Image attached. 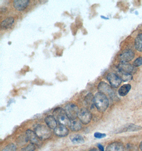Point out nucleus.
Instances as JSON below:
<instances>
[{"instance_id": "nucleus-26", "label": "nucleus", "mask_w": 142, "mask_h": 151, "mask_svg": "<svg viewBox=\"0 0 142 151\" xmlns=\"http://www.w3.org/2000/svg\"><path fill=\"white\" fill-rule=\"evenodd\" d=\"M106 136V134H102L100 133H95L94 134V137L95 138H99V139H101V138H104Z\"/></svg>"}, {"instance_id": "nucleus-8", "label": "nucleus", "mask_w": 142, "mask_h": 151, "mask_svg": "<svg viewBox=\"0 0 142 151\" xmlns=\"http://www.w3.org/2000/svg\"><path fill=\"white\" fill-rule=\"evenodd\" d=\"M107 79L111 86L114 88H118L121 83V78L118 75L113 73H109L107 76Z\"/></svg>"}, {"instance_id": "nucleus-18", "label": "nucleus", "mask_w": 142, "mask_h": 151, "mask_svg": "<svg viewBox=\"0 0 142 151\" xmlns=\"http://www.w3.org/2000/svg\"><path fill=\"white\" fill-rule=\"evenodd\" d=\"M135 48L139 52H142V34L137 35L135 40Z\"/></svg>"}, {"instance_id": "nucleus-14", "label": "nucleus", "mask_w": 142, "mask_h": 151, "mask_svg": "<svg viewBox=\"0 0 142 151\" xmlns=\"http://www.w3.org/2000/svg\"><path fill=\"white\" fill-rule=\"evenodd\" d=\"M45 122L47 127L51 129H55L58 126L57 121L53 115H49L45 118Z\"/></svg>"}, {"instance_id": "nucleus-20", "label": "nucleus", "mask_w": 142, "mask_h": 151, "mask_svg": "<svg viewBox=\"0 0 142 151\" xmlns=\"http://www.w3.org/2000/svg\"><path fill=\"white\" fill-rule=\"evenodd\" d=\"M118 76L121 78V81L124 82H127V81H130L132 80L133 76L131 74H126V73H122L121 72H119V75Z\"/></svg>"}, {"instance_id": "nucleus-7", "label": "nucleus", "mask_w": 142, "mask_h": 151, "mask_svg": "<svg viewBox=\"0 0 142 151\" xmlns=\"http://www.w3.org/2000/svg\"><path fill=\"white\" fill-rule=\"evenodd\" d=\"M98 90L101 93L104 94L105 95H109L110 96H113L114 95V93L113 90L111 88L110 86L105 82H101L97 86Z\"/></svg>"}, {"instance_id": "nucleus-29", "label": "nucleus", "mask_w": 142, "mask_h": 151, "mask_svg": "<svg viewBox=\"0 0 142 151\" xmlns=\"http://www.w3.org/2000/svg\"></svg>"}, {"instance_id": "nucleus-28", "label": "nucleus", "mask_w": 142, "mask_h": 151, "mask_svg": "<svg viewBox=\"0 0 142 151\" xmlns=\"http://www.w3.org/2000/svg\"><path fill=\"white\" fill-rule=\"evenodd\" d=\"M140 148L141 149V150L142 151V142L141 143L140 145Z\"/></svg>"}, {"instance_id": "nucleus-6", "label": "nucleus", "mask_w": 142, "mask_h": 151, "mask_svg": "<svg viewBox=\"0 0 142 151\" xmlns=\"http://www.w3.org/2000/svg\"><path fill=\"white\" fill-rule=\"evenodd\" d=\"M118 68L119 72L130 74L134 73L136 70L134 66L127 62L120 63L118 65Z\"/></svg>"}, {"instance_id": "nucleus-9", "label": "nucleus", "mask_w": 142, "mask_h": 151, "mask_svg": "<svg viewBox=\"0 0 142 151\" xmlns=\"http://www.w3.org/2000/svg\"><path fill=\"white\" fill-rule=\"evenodd\" d=\"M26 136L28 141H29L31 143L35 144V145H40L41 143L40 138L37 137L34 131L28 129L26 132Z\"/></svg>"}, {"instance_id": "nucleus-19", "label": "nucleus", "mask_w": 142, "mask_h": 151, "mask_svg": "<svg viewBox=\"0 0 142 151\" xmlns=\"http://www.w3.org/2000/svg\"><path fill=\"white\" fill-rule=\"evenodd\" d=\"M94 100V96H93V94L91 93L87 94L85 99L86 104L90 108H92L94 106H95Z\"/></svg>"}, {"instance_id": "nucleus-3", "label": "nucleus", "mask_w": 142, "mask_h": 151, "mask_svg": "<svg viewBox=\"0 0 142 151\" xmlns=\"http://www.w3.org/2000/svg\"><path fill=\"white\" fill-rule=\"evenodd\" d=\"M34 132L40 140H46L52 136L50 128L44 125L36 126L34 128Z\"/></svg>"}, {"instance_id": "nucleus-23", "label": "nucleus", "mask_w": 142, "mask_h": 151, "mask_svg": "<svg viewBox=\"0 0 142 151\" xmlns=\"http://www.w3.org/2000/svg\"><path fill=\"white\" fill-rule=\"evenodd\" d=\"M16 150L17 146L14 144L10 143L5 146L2 151H16Z\"/></svg>"}, {"instance_id": "nucleus-27", "label": "nucleus", "mask_w": 142, "mask_h": 151, "mask_svg": "<svg viewBox=\"0 0 142 151\" xmlns=\"http://www.w3.org/2000/svg\"><path fill=\"white\" fill-rule=\"evenodd\" d=\"M89 151H101L100 150H97V149H92V150H90Z\"/></svg>"}, {"instance_id": "nucleus-10", "label": "nucleus", "mask_w": 142, "mask_h": 151, "mask_svg": "<svg viewBox=\"0 0 142 151\" xmlns=\"http://www.w3.org/2000/svg\"><path fill=\"white\" fill-rule=\"evenodd\" d=\"M134 52L132 50H124L120 55V60L121 62H128L134 58Z\"/></svg>"}, {"instance_id": "nucleus-24", "label": "nucleus", "mask_w": 142, "mask_h": 151, "mask_svg": "<svg viewBox=\"0 0 142 151\" xmlns=\"http://www.w3.org/2000/svg\"><path fill=\"white\" fill-rule=\"evenodd\" d=\"M36 150V145L30 143L26 147L22 149L21 151H35Z\"/></svg>"}, {"instance_id": "nucleus-2", "label": "nucleus", "mask_w": 142, "mask_h": 151, "mask_svg": "<svg viewBox=\"0 0 142 151\" xmlns=\"http://www.w3.org/2000/svg\"><path fill=\"white\" fill-rule=\"evenodd\" d=\"M53 116L59 122V124H62L66 126H70L71 120L69 119L65 110L62 108L59 107L55 108L53 111Z\"/></svg>"}, {"instance_id": "nucleus-11", "label": "nucleus", "mask_w": 142, "mask_h": 151, "mask_svg": "<svg viewBox=\"0 0 142 151\" xmlns=\"http://www.w3.org/2000/svg\"><path fill=\"white\" fill-rule=\"evenodd\" d=\"M54 133L55 135L58 137H66L68 135L69 130L67 127L64 125L59 124L55 129H54Z\"/></svg>"}, {"instance_id": "nucleus-15", "label": "nucleus", "mask_w": 142, "mask_h": 151, "mask_svg": "<svg viewBox=\"0 0 142 151\" xmlns=\"http://www.w3.org/2000/svg\"><path fill=\"white\" fill-rule=\"evenodd\" d=\"M14 18L13 17H8L4 19L1 22V27L2 29H8L12 27L14 23Z\"/></svg>"}, {"instance_id": "nucleus-25", "label": "nucleus", "mask_w": 142, "mask_h": 151, "mask_svg": "<svg viewBox=\"0 0 142 151\" xmlns=\"http://www.w3.org/2000/svg\"><path fill=\"white\" fill-rule=\"evenodd\" d=\"M142 65V58H138L135 60L133 63V66L135 67H139Z\"/></svg>"}, {"instance_id": "nucleus-13", "label": "nucleus", "mask_w": 142, "mask_h": 151, "mask_svg": "<svg viewBox=\"0 0 142 151\" xmlns=\"http://www.w3.org/2000/svg\"><path fill=\"white\" fill-rule=\"evenodd\" d=\"M124 145L120 142H115L108 145L105 151H124Z\"/></svg>"}, {"instance_id": "nucleus-21", "label": "nucleus", "mask_w": 142, "mask_h": 151, "mask_svg": "<svg viewBox=\"0 0 142 151\" xmlns=\"http://www.w3.org/2000/svg\"><path fill=\"white\" fill-rule=\"evenodd\" d=\"M71 141L74 144L83 143L85 142L84 138L83 136L77 135L72 137Z\"/></svg>"}, {"instance_id": "nucleus-12", "label": "nucleus", "mask_w": 142, "mask_h": 151, "mask_svg": "<svg viewBox=\"0 0 142 151\" xmlns=\"http://www.w3.org/2000/svg\"><path fill=\"white\" fill-rule=\"evenodd\" d=\"M29 1L28 0H15L13 1V6L17 10L22 11L24 10L28 6Z\"/></svg>"}, {"instance_id": "nucleus-5", "label": "nucleus", "mask_w": 142, "mask_h": 151, "mask_svg": "<svg viewBox=\"0 0 142 151\" xmlns=\"http://www.w3.org/2000/svg\"><path fill=\"white\" fill-rule=\"evenodd\" d=\"M78 117L82 124L86 125L91 122L92 119V115L89 110L86 108H82L79 110Z\"/></svg>"}, {"instance_id": "nucleus-22", "label": "nucleus", "mask_w": 142, "mask_h": 151, "mask_svg": "<svg viewBox=\"0 0 142 151\" xmlns=\"http://www.w3.org/2000/svg\"><path fill=\"white\" fill-rule=\"evenodd\" d=\"M141 128H142L140 127V126H136V125H129L127 127L125 128L122 132H128V131H129V132H133V131H137V130H140Z\"/></svg>"}, {"instance_id": "nucleus-4", "label": "nucleus", "mask_w": 142, "mask_h": 151, "mask_svg": "<svg viewBox=\"0 0 142 151\" xmlns=\"http://www.w3.org/2000/svg\"><path fill=\"white\" fill-rule=\"evenodd\" d=\"M66 114L71 121L76 120L78 116L79 109L78 106L73 103H69L64 108Z\"/></svg>"}, {"instance_id": "nucleus-17", "label": "nucleus", "mask_w": 142, "mask_h": 151, "mask_svg": "<svg viewBox=\"0 0 142 151\" xmlns=\"http://www.w3.org/2000/svg\"><path fill=\"white\" fill-rule=\"evenodd\" d=\"M70 128L72 131L78 132L82 128V122L80 120H75L72 121Z\"/></svg>"}, {"instance_id": "nucleus-16", "label": "nucleus", "mask_w": 142, "mask_h": 151, "mask_svg": "<svg viewBox=\"0 0 142 151\" xmlns=\"http://www.w3.org/2000/svg\"><path fill=\"white\" fill-rule=\"evenodd\" d=\"M131 88H132V86L130 84H124L119 89V94L121 96H126L127 94L128 93L129 91L130 90Z\"/></svg>"}, {"instance_id": "nucleus-1", "label": "nucleus", "mask_w": 142, "mask_h": 151, "mask_svg": "<svg viewBox=\"0 0 142 151\" xmlns=\"http://www.w3.org/2000/svg\"><path fill=\"white\" fill-rule=\"evenodd\" d=\"M94 102L97 110L102 113L105 112L109 105V101L106 96L100 92L95 94Z\"/></svg>"}]
</instances>
